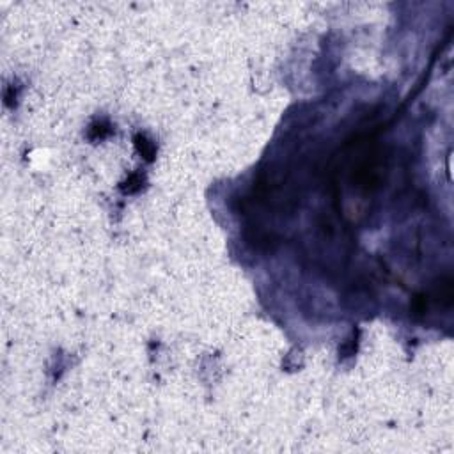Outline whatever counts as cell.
Masks as SVG:
<instances>
[{
	"label": "cell",
	"instance_id": "3",
	"mask_svg": "<svg viewBox=\"0 0 454 454\" xmlns=\"http://www.w3.org/2000/svg\"><path fill=\"white\" fill-rule=\"evenodd\" d=\"M110 131L112 130H110V126L107 123H96V124H92L91 131H89V137H91L92 140H98V138L107 137Z\"/></svg>",
	"mask_w": 454,
	"mask_h": 454
},
{
	"label": "cell",
	"instance_id": "2",
	"mask_svg": "<svg viewBox=\"0 0 454 454\" xmlns=\"http://www.w3.org/2000/svg\"><path fill=\"white\" fill-rule=\"evenodd\" d=\"M142 185H144V178H142L140 174H131L130 178L121 185V188H123L124 193H133V192H138V190L142 188Z\"/></svg>",
	"mask_w": 454,
	"mask_h": 454
},
{
	"label": "cell",
	"instance_id": "1",
	"mask_svg": "<svg viewBox=\"0 0 454 454\" xmlns=\"http://www.w3.org/2000/svg\"><path fill=\"white\" fill-rule=\"evenodd\" d=\"M135 147H137V151L145 158V160L153 162L155 155H157V147H155V144L149 140V138H145L144 135H137V137H135Z\"/></svg>",
	"mask_w": 454,
	"mask_h": 454
}]
</instances>
